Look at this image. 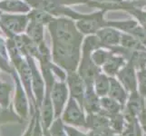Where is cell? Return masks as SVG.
Returning <instances> with one entry per match:
<instances>
[{
	"instance_id": "cell-1",
	"label": "cell",
	"mask_w": 146,
	"mask_h": 136,
	"mask_svg": "<svg viewBox=\"0 0 146 136\" xmlns=\"http://www.w3.org/2000/svg\"><path fill=\"white\" fill-rule=\"evenodd\" d=\"M60 118L65 125L77 127L85 130L86 124V113L78 101L70 96Z\"/></svg>"
},
{
	"instance_id": "cell-2",
	"label": "cell",
	"mask_w": 146,
	"mask_h": 136,
	"mask_svg": "<svg viewBox=\"0 0 146 136\" xmlns=\"http://www.w3.org/2000/svg\"><path fill=\"white\" fill-rule=\"evenodd\" d=\"M12 74L15 79V83H16V93H15L14 97L15 112L20 118L27 119L29 116V109H31V107L29 106V98L21 81H20L19 75H17L15 72Z\"/></svg>"
},
{
	"instance_id": "cell-3",
	"label": "cell",
	"mask_w": 146,
	"mask_h": 136,
	"mask_svg": "<svg viewBox=\"0 0 146 136\" xmlns=\"http://www.w3.org/2000/svg\"><path fill=\"white\" fill-rule=\"evenodd\" d=\"M70 98L66 82H54L51 88V100L54 111V117L59 118Z\"/></svg>"
},
{
	"instance_id": "cell-4",
	"label": "cell",
	"mask_w": 146,
	"mask_h": 136,
	"mask_svg": "<svg viewBox=\"0 0 146 136\" xmlns=\"http://www.w3.org/2000/svg\"><path fill=\"white\" fill-rule=\"evenodd\" d=\"M145 103V97H143L138 91L129 94V97L125 103L123 113L126 122L135 123L138 121L139 115L143 111Z\"/></svg>"
},
{
	"instance_id": "cell-5",
	"label": "cell",
	"mask_w": 146,
	"mask_h": 136,
	"mask_svg": "<svg viewBox=\"0 0 146 136\" xmlns=\"http://www.w3.org/2000/svg\"><path fill=\"white\" fill-rule=\"evenodd\" d=\"M118 81L123 84L127 92L133 93L138 90L137 73L133 64H127L120 70L116 76Z\"/></svg>"
},
{
	"instance_id": "cell-6",
	"label": "cell",
	"mask_w": 146,
	"mask_h": 136,
	"mask_svg": "<svg viewBox=\"0 0 146 136\" xmlns=\"http://www.w3.org/2000/svg\"><path fill=\"white\" fill-rule=\"evenodd\" d=\"M66 84L70 93V96L83 103L84 96L86 90V84L82 76L76 72H70L67 74Z\"/></svg>"
},
{
	"instance_id": "cell-7",
	"label": "cell",
	"mask_w": 146,
	"mask_h": 136,
	"mask_svg": "<svg viewBox=\"0 0 146 136\" xmlns=\"http://www.w3.org/2000/svg\"><path fill=\"white\" fill-rule=\"evenodd\" d=\"M1 22L4 28L13 33H20L24 31L27 26V17L24 16H13V15H1Z\"/></svg>"
},
{
	"instance_id": "cell-8",
	"label": "cell",
	"mask_w": 146,
	"mask_h": 136,
	"mask_svg": "<svg viewBox=\"0 0 146 136\" xmlns=\"http://www.w3.org/2000/svg\"><path fill=\"white\" fill-rule=\"evenodd\" d=\"M82 106L86 114L101 112L100 97L95 94L93 84L86 85V90H85Z\"/></svg>"
},
{
	"instance_id": "cell-9",
	"label": "cell",
	"mask_w": 146,
	"mask_h": 136,
	"mask_svg": "<svg viewBox=\"0 0 146 136\" xmlns=\"http://www.w3.org/2000/svg\"><path fill=\"white\" fill-rule=\"evenodd\" d=\"M110 121L109 118L102 113H88L86 114V132L93 130H109Z\"/></svg>"
},
{
	"instance_id": "cell-10",
	"label": "cell",
	"mask_w": 146,
	"mask_h": 136,
	"mask_svg": "<svg viewBox=\"0 0 146 136\" xmlns=\"http://www.w3.org/2000/svg\"><path fill=\"white\" fill-rule=\"evenodd\" d=\"M108 96L117 101L118 103L124 106L128 100L129 93L123 86V84L118 81L116 77H110V89Z\"/></svg>"
},
{
	"instance_id": "cell-11",
	"label": "cell",
	"mask_w": 146,
	"mask_h": 136,
	"mask_svg": "<svg viewBox=\"0 0 146 136\" xmlns=\"http://www.w3.org/2000/svg\"><path fill=\"white\" fill-rule=\"evenodd\" d=\"M100 106H101V113L106 115L107 117L113 114H116L119 113H123V105H122L117 101L111 98L110 96H104L100 98Z\"/></svg>"
},
{
	"instance_id": "cell-12",
	"label": "cell",
	"mask_w": 146,
	"mask_h": 136,
	"mask_svg": "<svg viewBox=\"0 0 146 136\" xmlns=\"http://www.w3.org/2000/svg\"><path fill=\"white\" fill-rule=\"evenodd\" d=\"M93 86L95 94L100 98L107 96L110 89V76L104 73H99L94 80Z\"/></svg>"
},
{
	"instance_id": "cell-13",
	"label": "cell",
	"mask_w": 146,
	"mask_h": 136,
	"mask_svg": "<svg viewBox=\"0 0 146 136\" xmlns=\"http://www.w3.org/2000/svg\"><path fill=\"white\" fill-rule=\"evenodd\" d=\"M125 65L124 60L122 57L112 56L103 65V72L110 77H115L118 72Z\"/></svg>"
},
{
	"instance_id": "cell-14",
	"label": "cell",
	"mask_w": 146,
	"mask_h": 136,
	"mask_svg": "<svg viewBox=\"0 0 146 136\" xmlns=\"http://www.w3.org/2000/svg\"><path fill=\"white\" fill-rule=\"evenodd\" d=\"M110 121V129L114 134H121L126 125V119H125L123 113L113 114L108 117Z\"/></svg>"
},
{
	"instance_id": "cell-15",
	"label": "cell",
	"mask_w": 146,
	"mask_h": 136,
	"mask_svg": "<svg viewBox=\"0 0 146 136\" xmlns=\"http://www.w3.org/2000/svg\"><path fill=\"white\" fill-rule=\"evenodd\" d=\"M0 8L8 12H27L29 10L27 5L19 0H6L0 2Z\"/></svg>"
},
{
	"instance_id": "cell-16",
	"label": "cell",
	"mask_w": 146,
	"mask_h": 136,
	"mask_svg": "<svg viewBox=\"0 0 146 136\" xmlns=\"http://www.w3.org/2000/svg\"><path fill=\"white\" fill-rule=\"evenodd\" d=\"M98 36L102 40V42L109 44H116L121 39V36L117 31L109 28L101 30L98 33Z\"/></svg>"
},
{
	"instance_id": "cell-17",
	"label": "cell",
	"mask_w": 146,
	"mask_h": 136,
	"mask_svg": "<svg viewBox=\"0 0 146 136\" xmlns=\"http://www.w3.org/2000/svg\"><path fill=\"white\" fill-rule=\"evenodd\" d=\"M48 132L51 136H68L65 131V124L60 117L54 120V122L48 128Z\"/></svg>"
},
{
	"instance_id": "cell-18",
	"label": "cell",
	"mask_w": 146,
	"mask_h": 136,
	"mask_svg": "<svg viewBox=\"0 0 146 136\" xmlns=\"http://www.w3.org/2000/svg\"><path fill=\"white\" fill-rule=\"evenodd\" d=\"M27 34L33 41L38 43L43 38L42 24L33 21L27 27Z\"/></svg>"
},
{
	"instance_id": "cell-19",
	"label": "cell",
	"mask_w": 146,
	"mask_h": 136,
	"mask_svg": "<svg viewBox=\"0 0 146 136\" xmlns=\"http://www.w3.org/2000/svg\"><path fill=\"white\" fill-rule=\"evenodd\" d=\"M11 86L2 81H0V104L2 107L7 109L10 103V93H11Z\"/></svg>"
},
{
	"instance_id": "cell-20",
	"label": "cell",
	"mask_w": 146,
	"mask_h": 136,
	"mask_svg": "<svg viewBox=\"0 0 146 136\" xmlns=\"http://www.w3.org/2000/svg\"><path fill=\"white\" fill-rule=\"evenodd\" d=\"M137 81H138V92L146 97V67L140 69L137 72Z\"/></svg>"
},
{
	"instance_id": "cell-21",
	"label": "cell",
	"mask_w": 146,
	"mask_h": 136,
	"mask_svg": "<svg viewBox=\"0 0 146 136\" xmlns=\"http://www.w3.org/2000/svg\"><path fill=\"white\" fill-rule=\"evenodd\" d=\"M78 27L84 33H91L94 32V30H96V28L98 27V22L96 20L93 19L83 20V21H80L78 23Z\"/></svg>"
},
{
	"instance_id": "cell-22",
	"label": "cell",
	"mask_w": 146,
	"mask_h": 136,
	"mask_svg": "<svg viewBox=\"0 0 146 136\" xmlns=\"http://www.w3.org/2000/svg\"><path fill=\"white\" fill-rule=\"evenodd\" d=\"M121 42L123 45L130 49H141L142 46L140 45L139 40H136L134 37L130 36H123L121 38Z\"/></svg>"
},
{
	"instance_id": "cell-23",
	"label": "cell",
	"mask_w": 146,
	"mask_h": 136,
	"mask_svg": "<svg viewBox=\"0 0 146 136\" xmlns=\"http://www.w3.org/2000/svg\"><path fill=\"white\" fill-rule=\"evenodd\" d=\"M109 57L110 56H108V54L106 52L99 50V51H96L93 54L92 60H93V63L96 65V66H103Z\"/></svg>"
},
{
	"instance_id": "cell-24",
	"label": "cell",
	"mask_w": 146,
	"mask_h": 136,
	"mask_svg": "<svg viewBox=\"0 0 146 136\" xmlns=\"http://www.w3.org/2000/svg\"><path fill=\"white\" fill-rule=\"evenodd\" d=\"M33 19V21L35 22H37L39 24H46L47 23L51 17H49V15L44 13V12H41V11H35L33 13H31V15L29 16Z\"/></svg>"
},
{
	"instance_id": "cell-25",
	"label": "cell",
	"mask_w": 146,
	"mask_h": 136,
	"mask_svg": "<svg viewBox=\"0 0 146 136\" xmlns=\"http://www.w3.org/2000/svg\"><path fill=\"white\" fill-rule=\"evenodd\" d=\"M65 131L68 136H88L86 131L70 125H65Z\"/></svg>"
},
{
	"instance_id": "cell-26",
	"label": "cell",
	"mask_w": 146,
	"mask_h": 136,
	"mask_svg": "<svg viewBox=\"0 0 146 136\" xmlns=\"http://www.w3.org/2000/svg\"><path fill=\"white\" fill-rule=\"evenodd\" d=\"M114 133L112 132V130H93L88 131V136H113Z\"/></svg>"
},
{
	"instance_id": "cell-27",
	"label": "cell",
	"mask_w": 146,
	"mask_h": 136,
	"mask_svg": "<svg viewBox=\"0 0 146 136\" xmlns=\"http://www.w3.org/2000/svg\"><path fill=\"white\" fill-rule=\"evenodd\" d=\"M132 33L138 40H140L141 42H143V44H146V30L141 27H135L132 31Z\"/></svg>"
},
{
	"instance_id": "cell-28",
	"label": "cell",
	"mask_w": 146,
	"mask_h": 136,
	"mask_svg": "<svg viewBox=\"0 0 146 136\" xmlns=\"http://www.w3.org/2000/svg\"><path fill=\"white\" fill-rule=\"evenodd\" d=\"M35 123H36V112H35L34 115L32 116V119H31V121H30L28 126L26 130V132H25V133L23 134V136H33Z\"/></svg>"
},
{
	"instance_id": "cell-29",
	"label": "cell",
	"mask_w": 146,
	"mask_h": 136,
	"mask_svg": "<svg viewBox=\"0 0 146 136\" xmlns=\"http://www.w3.org/2000/svg\"><path fill=\"white\" fill-rule=\"evenodd\" d=\"M44 136H51L48 132V129H44Z\"/></svg>"
},
{
	"instance_id": "cell-30",
	"label": "cell",
	"mask_w": 146,
	"mask_h": 136,
	"mask_svg": "<svg viewBox=\"0 0 146 136\" xmlns=\"http://www.w3.org/2000/svg\"><path fill=\"white\" fill-rule=\"evenodd\" d=\"M3 109H5V108H3V107H2V105L0 104V118H1L2 114H3Z\"/></svg>"
},
{
	"instance_id": "cell-31",
	"label": "cell",
	"mask_w": 146,
	"mask_h": 136,
	"mask_svg": "<svg viewBox=\"0 0 146 136\" xmlns=\"http://www.w3.org/2000/svg\"><path fill=\"white\" fill-rule=\"evenodd\" d=\"M113 136H122V135H121V134H113Z\"/></svg>"
}]
</instances>
